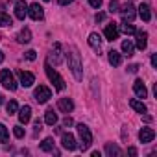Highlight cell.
<instances>
[{
	"label": "cell",
	"mask_w": 157,
	"mask_h": 157,
	"mask_svg": "<svg viewBox=\"0 0 157 157\" xmlns=\"http://www.w3.org/2000/svg\"><path fill=\"white\" fill-rule=\"evenodd\" d=\"M19 80H21L22 87H32L35 83V76L28 70H19Z\"/></svg>",
	"instance_id": "ba28073f"
},
{
	"label": "cell",
	"mask_w": 157,
	"mask_h": 157,
	"mask_svg": "<svg viewBox=\"0 0 157 157\" xmlns=\"http://www.w3.org/2000/svg\"><path fill=\"white\" fill-rule=\"evenodd\" d=\"M135 33H137V48L144 50L148 46V33L146 32H135Z\"/></svg>",
	"instance_id": "2e32d148"
},
{
	"label": "cell",
	"mask_w": 157,
	"mask_h": 157,
	"mask_svg": "<svg viewBox=\"0 0 157 157\" xmlns=\"http://www.w3.org/2000/svg\"><path fill=\"white\" fill-rule=\"evenodd\" d=\"M153 139H155V131H153L151 128H142V129L139 131V140H140V142L146 144V142H151Z\"/></svg>",
	"instance_id": "8fae6325"
},
{
	"label": "cell",
	"mask_w": 157,
	"mask_h": 157,
	"mask_svg": "<svg viewBox=\"0 0 157 157\" xmlns=\"http://www.w3.org/2000/svg\"><path fill=\"white\" fill-rule=\"evenodd\" d=\"M133 50H135V46H133V43H131V41H124V43H122V52H124L128 57H131V56H133Z\"/></svg>",
	"instance_id": "d4e9b609"
},
{
	"label": "cell",
	"mask_w": 157,
	"mask_h": 157,
	"mask_svg": "<svg viewBox=\"0 0 157 157\" xmlns=\"http://www.w3.org/2000/svg\"><path fill=\"white\" fill-rule=\"evenodd\" d=\"M19 120H21V124H28L32 120V107L30 105H24L19 109Z\"/></svg>",
	"instance_id": "5bb4252c"
},
{
	"label": "cell",
	"mask_w": 157,
	"mask_h": 157,
	"mask_svg": "<svg viewBox=\"0 0 157 157\" xmlns=\"http://www.w3.org/2000/svg\"><path fill=\"white\" fill-rule=\"evenodd\" d=\"M28 15V4L24 2V0H19V2L15 4V17L24 21V17Z\"/></svg>",
	"instance_id": "7c38bea8"
},
{
	"label": "cell",
	"mask_w": 157,
	"mask_h": 157,
	"mask_svg": "<svg viewBox=\"0 0 157 157\" xmlns=\"http://www.w3.org/2000/svg\"><path fill=\"white\" fill-rule=\"evenodd\" d=\"M133 91H135V94H137L139 98H146V96H148V89H146V85L142 83V80H135Z\"/></svg>",
	"instance_id": "4fadbf2b"
},
{
	"label": "cell",
	"mask_w": 157,
	"mask_h": 157,
	"mask_svg": "<svg viewBox=\"0 0 157 157\" xmlns=\"http://www.w3.org/2000/svg\"><path fill=\"white\" fill-rule=\"evenodd\" d=\"M78 135H80V140H82V150H89L91 144H93V133L91 129L85 126V124H78Z\"/></svg>",
	"instance_id": "7a4b0ae2"
},
{
	"label": "cell",
	"mask_w": 157,
	"mask_h": 157,
	"mask_svg": "<svg viewBox=\"0 0 157 157\" xmlns=\"http://www.w3.org/2000/svg\"><path fill=\"white\" fill-rule=\"evenodd\" d=\"M89 44H91L96 52H100V48H102V39H100V35H98V33H91V35H89Z\"/></svg>",
	"instance_id": "d6986e66"
},
{
	"label": "cell",
	"mask_w": 157,
	"mask_h": 157,
	"mask_svg": "<svg viewBox=\"0 0 157 157\" xmlns=\"http://www.w3.org/2000/svg\"><path fill=\"white\" fill-rule=\"evenodd\" d=\"M6 109H8V113H10V115H15V113L19 111V105H17V102H15V100H11V102H8V104H6Z\"/></svg>",
	"instance_id": "83f0119b"
},
{
	"label": "cell",
	"mask_w": 157,
	"mask_h": 157,
	"mask_svg": "<svg viewBox=\"0 0 157 157\" xmlns=\"http://www.w3.org/2000/svg\"><path fill=\"white\" fill-rule=\"evenodd\" d=\"M118 11H120V15H122L124 22H131V21L135 19V6H133L131 2L124 4V6H122V10H118Z\"/></svg>",
	"instance_id": "8992f818"
},
{
	"label": "cell",
	"mask_w": 157,
	"mask_h": 157,
	"mask_svg": "<svg viewBox=\"0 0 157 157\" xmlns=\"http://www.w3.org/2000/svg\"><path fill=\"white\" fill-rule=\"evenodd\" d=\"M105 153H107L109 157H120V155H122V150H120L117 144L107 142V144H105Z\"/></svg>",
	"instance_id": "e0dca14e"
},
{
	"label": "cell",
	"mask_w": 157,
	"mask_h": 157,
	"mask_svg": "<svg viewBox=\"0 0 157 157\" xmlns=\"http://www.w3.org/2000/svg\"><path fill=\"white\" fill-rule=\"evenodd\" d=\"M41 150L43 151H54V139H44L43 142H41Z\"/></svg>",
	"instance_id": "484cf974"
},
{
	"label": "cell",
	"mask_w": 157,
	"mask_h": 157,
	"mask_svg": "<svg viewBox=\"0 0 157 157\" xmlns=\"http://www.w3.org/2000/svg\"><path fill=\"white\" fill-rule=\"evenodd\" d=\"M89 4H91L93 8H96V10H98V8L102 6V0H89Z\"/></svg>",
	"instance_id": "836d02e7"
},
{
	"label": "cell",
	"mask_w": 157,
	"mask_h": 157,
	"mask_svg": "<svg viewBox=\"0 0 157 157\" xmlns=\"http://www.w3.org/2000/svg\"><path fill=\"white\" fill-rule=\"evenodd\" d=\"M50 59H54V63H56V65H59V63H61V59H63V57H61V44H59V43H56V44H54V50H52V54H50Z\"/></svg>",
	"instance_id": "ffe728a7"
},
{
	"label": "cell",
	"mask_w": 157,
	"mask_h": 157,
	"mask_svg": "<svg viewBox=\"0 0 157 157\" xmlns=\"http://www.w3.org/2000/svg\"><path fill=\"white\" fill-rule=\"evenodd\" d=\"M107 57H109V63H111L113 67H118V65L122 63V56H120V52H117V50H111Z\"/></svg>",
	"instance_id": "44dd1931"
},
{
	"label": "cell",
	"mask_w": 157,
	"mask_h": 157,
	"mask_svg": "<svg viewBox=\"0 0 157 157\" xmlns=\"http://www.w3.org/2000/svg\"><path fill=\"white\" fill-rule=\"evenodd\" d=\"M44 2H48V0H44Z\"/></svg>",
	"instance_id": "7bdbcfd3"
},
{
	"label": "cell",
	"mask_w": 157,
	"mask_h": 157,
	"mask_svg": "<svg viewBox=\"0 0 157 157\" xmlns=\"http://www.w3.org/2000/svg\"><path fill=\"white\" fill-rule=\"evenodd\" d=\"M11 24H13L11 17H10V15H6L4 11H0V26L4 28V26H11Z\"/></svg>",
	"instance_id": "4316f807"
},
{
	"label": "cell",
	"mask_w": 157,
	"mask_h": 157,
	"mask_svg": "<svg viewBox=\"0 0 157 157\" xmlns=\"http://www.w3.org/2000/svg\"><path fill=\"white\" fill-rule=\"evenodd\" d=\"M8 128L4 124H0V142H8Z\"/></svg>",
	"instance_id": "f546056e"
},
{
	"label": "cell",
	"mask_w": 157,
	"mask_h": 157,
	"mask_svg": "<svg viewBox=\"0 0 157 157\" xmlns=\"http://www.w3.org/2000/svg\"><path fill=\"white\" fill-rule=\"evenodd\" d=\"M72 124H74V122H72V118H68V117L63 120V126H65V128H68V126H72Z\"/></svg>",
	"instance_id": "d590c367"
},
{
	"label": "cell",
	"mask_w": 157,
	"mask_h": 157,
	"mask_svg": "<svg viewBox=\"0 0 157 157\" xmlns=\"http://www.w3.org/2000/svg\"><path fill=\"white\" fill-rule=\"evenodd\" d=\"M128 153L135 157V155H137V148H128Z\"/></svg>",
	"instance_id": "f35d334b"
},
{
	"label": "cell",
	"mask_w": 157,
	"mask_h": 157,
	"mask_svg": "<svg viewBox=\"0 0 157 157\" xmlns=\"http://www.w3.org/2000/svg\"><path fill=\"white\" fill-rule=\"evenodd\" d=\"M43 128H41V120H35V131H41Z\"/></svg>",
	"instance_id": "60d3db41"
},
{
	"label": "cell",
	"mask_w": 157,
	"mask_h": 157,
	"mask_svg": "<svg viewBox=\"0 0 157 157\" xmlns=\"http://www.w3.org/2000/svg\"><path fill=\"white\" fill-rule=\"evenodd\" d=\"M61 146H63L65 150H68V151L76 150V148H78V144H76L74 135H72V133H63V135H61Z\"/></svg>",
	"instance_id": "52a82bcc"
},
{
	"label": "cell",
	"mask_w": 157,
	"mask_h": 157,
	"mask_svg": "<svg viewBox=\"0 0 157 157\" xmlns=\"http://www.w3.org/2000/svg\"><path fill=\"white\" fill-rule=\"evenodd\" d=\"M0 83H2V87H4V89H10V91H15V89H17L15 76H13L8 68H4L2 72H0Z\"/></svg>",
	"instance_id": "277c9868"
},
{
	"label": "cell",
	"mask_w": 157,
	"mask_h": 157,
	"mask_svg": "<svg viewBox=\"0 0 157 157\" xmlns=\"http://www.w3.org/2000/svg\"><path fill=\"white\" fill-rule=\"evenodd\" d=\"M13 135H15L17 139H22V137H24V128H21V126H15V128H13Z\"/></svg>",
	"instance_id": "4dcf8cb0"
},
{
	"label": "cell",
	"mask_w": 157,
	"mask_h": 157,
	"mask_svg": "<svg viewBox=\"0 0 157 157\" xmlns=\"http://www.w3.org/2000/svg\"><path fill=\"white\" fill-rule=\"evenodd\" d=\"M24 57H26L28 61H35V57H37V54H35V50H28V52L24 54Z\"/></svg>",
	"instance_id": "d6a6232c"
},
{
	"label": "cell",
	"mask_w": 157,
	"mask_h": 157,
	"mask_svg": "<svg viewBox=\"0 0 157 157\" xmlns=\"http://www.w3.org/2000/svg\"><path fill=\"white\" fill-rule=\"evenodd\" d=\"M4 61V54H2V50H0V63Z\"/></svg>",
	"instance_id": "b9f144b4"
},
{
	"label": "cell",
	"mask_w": 157,
	"mask_h": 157,
	"mask_svg": "<svg viewBox=\"0 0 157 157\" xmlns=\"http://www.w3.org/2000/svg\"><path fill=\"white\" fill-rule=\"evenodd\" d=\"M28 15L33 19V21H41L43 17H44V11H43V8L35 2V4H32V6H28Z\"/></svg>",
	"instance_id": "9c48e42d"
},
{
	"label": "cell",
	"mask_w": 157,
	"mask_h": 157,
	"mask_svg": "<svg viewBox=\"0 0 157 157\" xmlns=\"http://www.w3.org/2000/svg\"><path fill=\"white\" fill-rule=\"evenodd\" d=\"M57 107H59L63 113H70V111L74 109V102H72L70 98H59V102H57Z\"/></svg>",
	"instance_id": "9a60e30c"
},
{
	"label": "cell",
	"mask_w": 157,
	"mask_h": 157,
	"mask_svg": "<svg viewBox=\"0 0 157 157\" xmlns=\"http://www.w3.org/2000/svg\"><path fill=\"white\" fill-rule=\"evenodd\" d=\"M139 15H140V19H142L144 22H148V21L151 19L150 6H148V4H140V6H139Z\"/></svg>",
	"instance_id": "ac0fdd59"
},
{
	"label": "cell",
	"mask_w": 157,
	"mask_h": 157,
	"mask_svg": "<svg viewBox=\"0 0 157 157\" xmlns=\"http://www.w3.org/2000/svg\"><path fill=\"white\" fill-rule=\"evenodd\" d=\"M128 68H129V72H131V74H135V72L139 70V65H131V67H128Z\"/></svg>",
	"instance_id": "74e56055"
},
{
	"label": "cell",
	"mask_w": 157,
	"mask_h": 157,
	"mask_svg": "<svg viewBox=\"0 0 157 157\" xmlns=\"http://www.w3.org/2000/svg\"><path fill=\"white\" fill-rule=\"evenodd\" d=\"M129 105H131V109H135L137 113H146V105L142 104V102H139V100H129Z\"/></svg>",
	"instance_id": "cb8c5ba5"
},
{
	"label": "cell",
	"mask_w": 157,
	"mask_h": 157,
	"mask_svg": "<svg viewBox=\"0 0 157 157\" xmlns=\"http://www.w3.org/2000/svg\"><path fill=\"white\" fill-rule=\"evenodd\" d=\"M17 39H19V43H24V44L30 43V41H32V32H30V28H22Z\"/></svg>",
	"instance_id": "7402d4cb"
},
{
	"label": "cell",
	"mask_w": 157,
	"mask_h": 157,
	"mask_svg": "<svg viewBox=\"0 0 157 157\" xmlns=\"http://www.w3.org/2000/svg\"><path fill=\"white\" fill-rule=\"evenodd\" d=\"M120 30H122L126 35H129V33H135V32H137V30H135V26H133V24H128V22H124V24L120 26Z\"/></svg>",
	"instance_id": "f1b7e54d"
},
{
	"label": "cell",
	"mask_w": 157,
	"mask_h": 157,
	"mask_svg": "<svg viewBox=\"0 0 157 157\" xmlns=\"http://www.w3.org/2000/svg\"><path fill=\"white\" fill-rule=\"evenodd\" d=\"M151 67H157V54H151Z\"/></svg>",
	"instance_id": "8d00e7d4"
},
{
	"label": "cell",
	"mask_w": 157,
	"mask_h": 157,
	"mask_svg": "<svg viewBox=\"0 0 157 157\" xmlns=\"http://www.w3.org/2000/svg\"><path fill=\"white\" fill-rule=\"evenodd\" d=\"M57 2H59V4H61V6H68V4H70V2H72V0H57Z\"/></svg>",
	"instance_id": "ab89813d"
},
{
	"label": "cell",
	"mask_w": 157,
	"mask_h": 157,
	"mask_svg": "<svg viewBox=\"0 0 157 157\" xmlns=\"http://www.w3.org/2000/svg\"><path fill=\"white\" fill-rule=\"evenodd\" d=\"M44 122H46L48 126H54V124L57 122V115L54 113V109H48V111L44 113Z\"/></svg>",
	"instance_id": "603a6c76"
},
{
	"label": "cell",
	"mask_w": 157,
	"mask_h": 157,
	"mask_svg": "<svg viewBox=\"0 0 157 157\" xmlns=\"http://www.w3.org/2000/svg\"><path fill=\"white\" fill-rule=\"evenodd\" d=\"M118 11V0H111L109 2V13H117Z\"/></svg>",
	"instance_id": "1f68e13d"
},
{
	"label": "cell",
	"mask_w": 157,
	"mask_h": 157,
	"mask_svg": "<svg viewBox=\"0 0 157 157\" xmlns=\"http://www.w3.org/2000/svg\"><path fill=\"white\" fill-rule=\"evenodd\" d=\"M33 96H35V100H37L39 104H46V102L52 98V91H50L48 87H44V85H39V87L35 89Z\"/></svg>",
	"instance_id": "5b68a950"
},
{
	"label": "cell",
	"mask_w": 157,
	"mask_h": 157,
	"mask_svg": "<svg viewBox=\"0 0 157 157\" xmlns=\"http://www.w3.org/2000/svg\"><path fill=\"white\" fill-rule=\"evenodd\" d=\"M104 35H105L107 41H117V39H118V28H117V24H115V22L107 24L105 30H104Z\"/></svg>",
	"instance_id": "30bf717a"
},
{
	"label": "cell",
	"mask_w": 157,
	"mask_h": 157,
	"mask_svg": "<svg viewBox=\"0 0 157 157\" xmlns=\"http://www.w3.org/2000/svg\"><path fill=\"white\" fill-rule=\"evenodd\" d=\"M44 70H46V76H48V80L54 83V87H56L57 91H63V89L67 87V85H65V80H63V78L57 74V70H54V68H52L48 63L44 65Z\"/></svg>",
	"instance_id": "3957f363"
},
{
	"label": "cell",
	"mask_w": 157,
	"mask_h": 157,
	"mask_svg": "<svg viewBox=\"0 0 157 157\" xmlns=\"http://www.w3.org/2000/svg\"><path fill=\"white\" fill-rule=\"evenodd\" d=\"M68 67H70L74 78L80 82L82 78H83V72H82V59H80V54H78L76 48H72L70 54H68Z\"/></svg>",
	"instance_id": "6da1fadb"
},
{
	"label": "cell",
	"mask_w": 157,
	"mask_h": 157,
	"mask_svg": "<svg viewBox=\"0 0 157 157\" xmlns=\"http://www.w3.org/2000/svg\"><path fill=\"white\" fill-rule=\"evenodd\" d=\"M104 19H105V15H104V13H96V17H94V21H96V22H102Z\"/></svg>",
	"instance_id": "e575fe53"
}]
</instances>
